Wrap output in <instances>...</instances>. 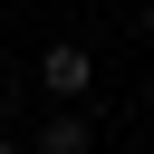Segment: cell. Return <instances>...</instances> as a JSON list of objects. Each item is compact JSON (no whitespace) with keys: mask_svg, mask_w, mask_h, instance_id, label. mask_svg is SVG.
<instances>
[{"mask_svg":"<svg viewBox=\"0 0 154 154\" xmlns=\"http://www.w3.org/2000/svg\"><path fill=\"white\" fill-rule=\"evenodd\" d=\"M87 77H96V58H87L77 38H58V48L38 58V87H48V96H87Z\"/></svg>","mask_w":154,"mask_h":154,"instance_id":"6da1fadb","label":"cell"},{"mask_svg":"<svg viewBox=\"0 0 154 154\" xmlns=\"http://www.w3.org/2000/svg\"><path fill=\"white\" fill-rule=\"evenodd\" d=\"M38 154H87V125H77V116H48V135H38Z\"/></svg>","mask_w":154,"mask_h":154,"instance_id":"7a4b0ae2","label":"cell"},{"mask_svg":"<svg viewBox=\"0 0 154 154\" xmlns=\"http://www.w3.org/2000/svg\"><path fill=\"white\" fill-rule=\"evenodd\" d=\"M0 154H19V144H0Z\"/></svg>","mask_w":154,"mask_h":154,"instance_id":"277c9868","label":"cell"},{"mask_svg":"<svg viewBox=\"0 0 154 154\" xmlns=\"http://www.w3.org/2000/svg\"><path fill=\"white\" fill-rule=\"evenodd\" d=\"M144 38H154V0H144Z\"/></svg>","mask_w":154,"mask_h":154,"instance_id":"3957f363","label":"cell"}]
</instances>
